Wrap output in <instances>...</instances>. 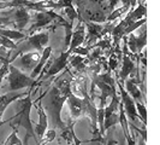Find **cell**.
Returning <instances> with one entry per match:
<instances>
[{
	"label": "cell",
	"mask_w": 160,
	"mask_h": 145,
	"mask_svg": "<svg viewBox=\"0 0 160 145\" xmlns=\"http://www.w3.org/2000/svg\"><path fill=\"white\" fill-rule=\"evenodd\" d=\"M71 93V81L65 78L58 79L52 86V89L47 92L43 109L47 114L48 121H52L54 128L58 127L63 131L66 127L62 120V110L68 97Z\"/></svg>",
	"instance_id": "6da1fadb"
},
{
	"label": "cell",
	"mask_w": 160,
	"mask_h": 145,
	"mask_svg": "<svg viewBox=\"0 0 160 145\" xmlns=\"http://www.w3.org/2000/svg\"><path fill=\"white\" fill-rule=\"evenodd\" d=\"M16 102L17 113L12 117H10L8 122L16 120V127H23L32 138H35L36 136H35V131H34L32 119H30V110L34 104L32 99V91L27 92L23 97L17 99Z\"/></svg>",
	"instance_id": "7a4b0ae2"
},
{
	"label": "cell",
	"mask_w": 160,
	"mask_h": 145,
	"mask_svg": "<svg viewBox=\"0 0 160 145\" xmlns=\"http://www.w3.org/2000/svg\"><path fill=\"white\" fill-rule=\"evenodd\" d=\"M8 91L10 92H16L19 89L32 87L35 85V79L30 78L25 72H21L18 68L10 63L8 72Z\"/></svg>",
	"instance_id": "3957f363"
},
{
	"label": "cell",
	"mask_w": 160,
	"mask_h": 145,
	"mask_svg": "<svg viewBox=\"0 0 160 145\" xmlns=\"http://www.w3.org/2000/svg\"><path fill=\"white\" fill-rule=\"evenodd\" d=\"M113 25L106 23V24H100L96 23V22H88L86 23V40L87 41V46L92 48V46L95 44L98 40H100L101 38H104V35L106 34H110L111 29H112Z\"/></svg>",
	"instance_id": "277c9868"
},
{
	"label": "cell",
	"mask_w": 160,
	"mask_h": 145,
	"mask_svg": "<svg viewBox=\"0 0 160 145\" xmlns=\"http://www.w3.org/2000/svg\"><path fill=\"white\" fill-rule=\"evenodd\" d=\"M62 15L56 13L53 10H43V11H35V15L32 17L30 22L32 27L29 28V32L34 33L36 30H39L41 28L46 27L48 24H51L52 22H57L62 18Z\"/></svg>",
	"instance_id": "5b68a950"
},
{
	"label": "cell",
	"mask_w": 160,
	"mask_h": 145,
	"mask_svg": "<svg viewBox=\"0 0 160 145\" xmlns=\"http://www.w3.org/2000/svg\"><path fill=\"white\" fill-rule=\"evenodd\" d=\"M122 40L125 41L127 46H128L129 51L135 55L138 56L141 55V52L146 47V44H147V32H146V27L143 28V32L138 35H135L134 33H130L128 35H124L122 38Z\"/></svg>",
	"instance_id": "8992f818"
},
{
	"label": "cell",
	"mask_w": 160,
	"mask_h": 145,
	"mask_svg": "<svg viewBox=\"0 0 160 145\" xmlns=\"http://www.w3.org/2000/svg\"><path fill=\"white\" fill-rule=\"evenodd\" d=\"M48 41H49V33L48 32H41L38 34H32L30 36H27L25 38V42H23L22 47L16 48L18 51V55L21 53V51L23 48H32L34 51H38V52H42L43 48L48 46Z\"/></svg>",
	"instance_id": "52a82bcc"
},
{
	"label": "cell",
	"mask_w": 160,
	"mask_h": 145,
	"mask_svg": "<svg viewBox=\"0 0 160 145\" xmlns=\"http://www.w3.org/2000/svg\"><path fill=\"white\" fill-rule=\"evenodd\" d=\"M41 53L38 51H30V52H27L23 53L18 58H15L12 62L16 68H18L21 72H32V70L35 68V65L38 64L39 59H40Z\"/></svg>",
	"instance_id": "ba28073f"
},
{
	"label": "cell",
	"mask_w": 160,
	"mask_h": 145,
	"mask_svg": "<svg viewBox=\"0 0 160 145\" xmlns=\"http://www.w3.org/2000/svg\"><path fill=\"white\" fill-rule=\"evenodd\" d=\"M117 87L119 89V98H120V103L123 105V109H124V113L127 115V117L131 120V122L134 123L135 121L138 119V115L136 111V106H135V100L129 96V93L124 89L123 85L120 83L119 81L116 82Z\"/></svg>",
	"instance_id": "9c48e42d"
},
{
	"label": "cell",
	"mask_w": 160,
	"mask_h": 145,
	"mask_svg": "<svg viewBox=\"0 0 160 145\" xmlns=\"http://www.w3.org/2000/svg\"><path fill=\"white\" fill-rule=\"evenodd\" d=\"M10 16H11V21H12V27L18 32L24 30L32 19V15L29 13V8H24V6L13 8V12Z\"/></svg>",
	"instance_id": "30bf717a"
},
{
	"label": "cell",
	"mask_w": 160,
	"mask_h": 145,
	"mask_svg": "<svg viewBox=\"0 0 160 145\" xmlns=\"http://www.w3.org/2000/svg\"><path fill=\"white\" fill-rule=\"evenodd\" d=\"M135 57L137 58V56L132 55V53H123L122 52V68H120V72L118 74V78H119L118 81L120 83H123L130 76H134L132 74L136 70L135 61H134Z\"/></svg>",
	"instance_id": "8fae6325"
},
{
	"label": "cell",
	"mask_w": 160,
	"mask_h": 145,
	"mask_svg": "<svg viewBox=\"0 0 160 145\" xmlns=\"http://www.w3.org/2000/svg\"><path fill=\"white\" fill-rule=\"evenodd\" d=\"M125 83V87L124 89L129 93V96L131 97L135 102H143V91L140 89V83H141V80L137 75L136 78L134 76H130L127 80L124 81Z\"/></svg>",
	"instance_id": "7c38bea8"
},
{
	"label": "cell",
	"mask_w": 160,
	"mask_h": 145,
	"mask_svg": "<svg viewBox=\"0 0 160 145\" xmlns=\"http://www.w3.org/2000/svg\"><path fill=\"white\" fill-rule=\"evenodd\" d=\"M41 98L40 97L39 99H38V103L34 105L35 108H36V111H38V115H39V122H38V125L35 126V136L40 139L42 136H43V133L46 132L48 129V117H47V114L45 111V109H43V105L41 103Z\"/></svg>",
	"instance_id": "4fadbf2b"
},
{
	"label": "cell",
	"mask_w": 160,
	"mask_h": 145,
	"mask_svg": "<svg viewBox=\"0 0 160 145\" xmlns=\"http://www.w3.org/2000/svg\"><path fill=\"white\" fill-rule=\"evenodd\" d=\"M86 34H87V30H86V24L83 23L82 21H80V23L77 25V28L72 32V36H71V41H70V45L66 50V52H69L71 55V51L73 48L81 46L84 40H86Z\"/></svg>",
	"instance_id": "5bb4252c"
},
{
	"label": "cell",
	"mask_w": 160,
	"mask_h": 145,
	"mask_svg": "<svg viewBox=\"0 0 160 145\" xmlns=\"http://www.w3.org/2000/svg\"><path fill=\"white\" fill-rule=\"evenodd\" d=\"M69 57H70V53L66 52V51H63V53L53 62V64L49 67V69L47 70V74H46L45 78L54 76V75L59 74L60 72H63L69 64Z\"/></svg>",
	"instance_id": "9a60e30c"
},
{
	"label": "cell",
	"mask_w": 160,
	"mask_h": 145,
	"mask_svg": "<svg viewBox=\"0 0 160 145\" xmlns=\"http://www.w3.org/2000/svg\"><path fill=\"white\" fill-rule=\"evenodd\" d=\"M66 103L69 105L70 116H71L72 121L77 120L78 117L82 116V97H78L71 93L70 96L68 97Z\"/></svg>",
	"instance_id": "2e32d148"
},
{
	"label": "cell",
	"mask_w": 160,
	"mask_h": 145,
	"mask_svg": "<svg viewBox=\"0 0 160 145\" xmlns=\"http://www.w3.org/2000/svg\"><path fill=\"white\" fill-rule=\"evenodd\" d=\"M144 17H147V6L144 4L140 3L132 10H130L125 13V16L123 17V21L128 25V24L136 22V21L141 19V18H144Z\"/></svg>",
	"instance_id": "e0dca14e"
},
{
	"label": "cell",
	"mask_w": 160,
	"mask_h": 145,
	"mask_svg": "<svg viewBox=\"0 0 160 145\" xmlns=\"http://www.w3.org/2000/svg\"><path fill=\"white\" fill-rule=\"evenodd\" d=\"M51 53H52V47H51V46H46V47L43 48V51L41 52L40 59H39L38 64L35 65V68L32 69V72H30V75H29L30 78L36 79L41 72H42V70L45 69V67L47 64V61L49 59V57H51Z\"/></svg>",
	"instance_id": "ac0fdd59"
},
{
	"label": "cell",
	"mask_w": 160,
	"mask_h": 145,
	"mask_svg": "<svg viewBox=\"0 0 160 145\" xmlns=\"http://www.w3.org/2000/svg\"><path fill=\"white\" fill-rule=\"evenodd\" d=\"M25 92H8L4 96H0V123H1V117L5 113L6 108L11 104L12 102H16L21 97H23Z\"/></svg>",
	"instance_id": "d6986e66"
},
{
	"label": "cell",
	"mask_w": 160,
	"mask_h": 145,
	"mask_svg": "<svg viewBox=\"0 0 160 145\" xmlns=\"http://www.w3.org/2000/svg\"><path fill=\"white\" fill-rule=\"evenodd\" d=\"M69 64L71 65L72 68L76 70L77 72H84L87 69V65L89 64L88 59H86L83 56L80 55H73L69 57Z\"/></svg>",
	"instance_id": "ffe728a7"
},
{
	"label": "cell",
	"mask_w": 160,
	"mask_h": 145,
	"mask_svg": "<svg viewBox=\"0 0 160 145\" xmlns=\"http://www.w3.org/2000/svg\"><path fill=\"white\" fill-rule=\"evenodd\" d=\"M12 127V133L8 137V139L5 140V143L2 145H23V142L19 139L18 137V131H17V127L15 125H11Z\"/></svg>",
	"instance_id": "44dd1931"
},
{
	"label": "cell",
	"mask_w": 160,
	"mask_h": 145,
	"mask_svg": "<svg viewBox=\"0 0 160 145\" xmlns=\"http://www.w3.org/2000/svg\"><path fill=\"white\" fill-rule=\"evenodd\" d=\"M57 133H56V129H47L43 136L39 139V144L38 145H47L48 143H51L52 140H54L56 138Z\"/></svg>",
	"instance_id": "7402d4cb"
},
{
	"label": "cell",
	"mask_w": 160,
	"mask_h": 145,
	"mask_svg": "<svg viewBox=\"0 0 160 145\" xmlns=\"http://www.w3.org/2000/svg\"><path fill=\"white\" fill-rule=\"evenodd\" d=\"M135 106H136V111L138 115V119L142 120L143 125L147 123V110L144 106L143 102H135Z\"/></svg>",
	"instance_id": "603a6c76"
},
{
	"label": "cell",
	"mask_w": 160,
	"mask_h": 145,
	"mask_svg": "<svg viewBox=\"0 0 160 145\" xmlns=\"http://www.w3.org/2000/svg\"><path fill=\"white\" fill-rule=\"evenodd\" d=\"M63 12L66 15L68 19H69V22H71V23H73V21H75V19L80 18L78 13H77V11H76V8H73V5H71V6H68V8H63ZM80 21H82L81 18H80Z\"/></svg>",
	"instance_id": "cb8c5ba5"
},
{
	"label": "cell",
	"mask_w": 160,
	"mask_h": 145,
	"mask_svg": "<svg viewBox=\"0 0 160 145\" xmlns=\"http://www.w3.org/2000/svg\"><path fill=\"white\" fill-rule=\"evenodd\" d=\"M0 46L8 48V50H16L18 47L17 44L13 42V40H11L8 38H5V36H0Z\"/></svg>",
	"instance_id": "d4e9b609"
},
{
	"label": "cell",
	"mask_w": 160,
	"mask_h": 145,
	"mask_svg": "<svg viewBox=\"0 0 160 145\" xmlns=\"http://www.w3.org/2000/svg\"><path fill=\"white\" fill-rule=\"evenodd\" d=\"M89 51H90V47H88V46H78V47L73 48L71 51V53H73V55H80V56H83V57H87L89 53Z\"/></svg>",
	"instance_id": "484cf974"
},
{
	"label": "cell",
	"mask_w": 160,
	"mask_h": 145,
	"mask_svg": "<svg viewBox=\"0 0 160 145\" xmlns=\"http://www.w3.org/2000/svg\"><path fill=\"white\" fill-rule=\"evenodd\" d=\"M8 65H10V59L8 61H5L2 65L0 67V86H1V83H2V80H4V78L6 76V74L8 72Z\"/></svg>",
	"instance_id": "4316f807"
},
{
	"label": "cell",
	"mask_w": 160,
	"mask_h": 145,
	"mask_svg": "<svg viewBox=\"0 0 160 145\" xmlns=\"http://www.w3.org/2000/svg\"><path fill=\"white\" fill-rule=\"evenodd\" d=\"M6 27H12V21L11 16H0V28H6Z\"/></svg>",
	"instance_id": "83f0119b"
},
{
	"label": "cell",
	"mask_w": 160,
	"mask_h": 145,
	"mask_svg": "<svg viewBox=\"0 0 160 145\" xmlns=\"http://www.w3.org/2000/svg\"><path fill=\"white\" fill-rule=\"evenodd\" d=\"M119 3V0H110V4H108V6H107V8H108V11L110 12H112L113 10L116 8V6H117V4Z\"/></svg>",
	"instance_id": "f1b7e54d"
},
{
	"label": "cell",
	"mask_w": 160,
	"mask_h": 145,
	"mask_svg": "<svg viewBox=\"0 0 160 145\" xmlns=\"http://www.w3.org/2000/svg\"><path fill=\"white\" fill-rule=\"evenodd\" d=\"M30 137H32V136L27 132V133H25V136H24V139L22 140V142H23V145H29V139H30Z\"/></svg>",
	"instance_id": "f546056e"
},
{
	"label": "cell",
	"mask_w": 160,
	"mask_h": 145,
	"mask_svg": "<svg viewBox=\"0 0 160 145\" xmlns=\"http://www.w3.org/2000/svg\"><path fill=\"white\" fill-rule=\"evenodd\" d=\"M104 145H117V140H113V139H107L106 142H104Z\"/></svg>",
	"instance_id": "4dcf8cb0"
},
{
	"label": "cell",
	"mask_w": 160,
	"mask_h": 145,
	"mask_svg": "<svg viewBox=\"0 0 160 145\" xmlns=\"http://www.w3.org/2000/svg\"><path fill=\"white\" fill-rule=\"evenodd\" d=\"M10 56H11V55H8V56H6V57L0 56V67L2 65V63H4L5 61H8V59H10Z\"/></svg>",
	"instance_id": "1f68e13d"
},
{
	"label": "cell",
	"mask_w": 160,
	"mask_h": 145,
	"mask_svg": "<svg viewBox=\"0 0 160 145\" xmlns=\"http://www.w3.org/2000/svg\"><path fill=\"white\" fill-rule=\"evenodd\" d=\"M137 145H146V140H144L143 138H140V139H138V143H137Z\"/></svg>",
	"instance_id": "d6a6232c"
},
{
	"label": "cell",
	"mask_w": 160,
	"mask_h": 145,
	"mask_svg": "<svg viewBox=\"0 0 160 145\" xmlns=\"http://www.w3.org/2000/svg\"><path fill=\"white\" fill-rule=\"evenodd\" d=\"M29 1H38V0H29Z\"/></svg>",
	"instance_id": "836d02e7"
},
{
	"label": "cell",
	"mask_w": 160,
	"mask_h": 145,
	"mask_svg": "<svg viewBox=\"0 0 160 145\" xmlns=\"http://www.w3.org/2000/svg\"><path fill=\"white\" fill-rule=\"evenodd\" d=\"M0 1H8V0H0Z\"/></svg>",
	"instance_id": "e575fe53"
},
{
	"label": "cell",
	"mask_w": 160,
	"mask_h": 145,
	"mask_svg": "<svg viewBox=\"0 0 160 145\" xmlns=\"http://www.w3.org/2000/svg\"><path fill=\"white\" fill-rule=\"evenodd\" d=\"M53 145H57V144H53Z\"/></svg>",
	"instance_id": "d590c367"
}]
</instances>
